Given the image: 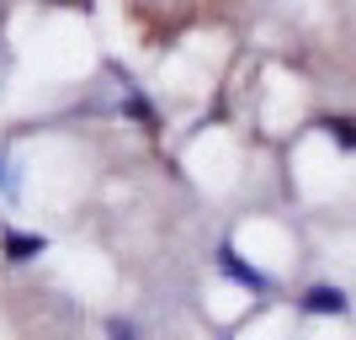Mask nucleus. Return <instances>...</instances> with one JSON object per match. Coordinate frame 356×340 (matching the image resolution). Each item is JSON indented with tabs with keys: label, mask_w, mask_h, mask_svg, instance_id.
Masks as SVG:
<instances>
[{
	"label": "nucleus",
	"mask_w": 356,
	"mask_h": 340,
	"mask_svg": "<svg viewBox=\"0 0 356 340\" xmlns=\"http://www.w3.org/2000/svg\"><path fill=\"white\" fill-rule=\"evenodd\" d=\"M218 271H223V277H234L239 287H250V293H271V282L261 277V271H255V266H245V261H239V255L229 250V245H223V250H218Z\"/></svg>",
	"instance_id": "f257e3e1"
},
{
	"label": "nucleus",
	"mask_w": 356,
	"mask_h": 340,
	"mask_svg": "<svg viewBox=\"0 0 356 340\" xmlns=\"http://www.w3.org/2000/svg\"><path fill=\"white\" fill-rule=\"evenodd\" d=\"M303 314H346V293L341 287H309L303 293Z\"/></svg>",
	"instance_id": "f03ea898"
},
{
	"label": "nucleus",
	"mask_w": 356,
	"mask_h": 340,
	"mask_svg": "<svg viewBox=\"0 0 356 340\" xmlns=\"http://www.w3.org/2000/svg\"><path fill=\"white\" fill-rule=\"evenodd\" d=\"M6 261H32V255H43L48 250V239L43 234H6Z\"/></svg>",
	"instance_id": "7ed1b4c3"
},
{
	"label": "nucleus",
	"mask_w": 356,
	"mask_h": 340,
	"mask_svg": "<svg viewBox=\"0 0 356 340\" xmlns=\"http://www.w3.org/2000/svg\"><path fill=\"white\" fill-rule=\"evenodd\" d=\"M325 128H330V138L341 149H356V122L351 118H325Z\"/></svg>",
	"instance_id": "20e7f679"
},
{
	"label": "nucleus",
	"mask_w": 356,
	"mask_h": 340,
	"mask_svg": "<svg viewBox=\"0 0 356 340\" xmlns=\"http://www.w3.org/2000/svg\"><path fill=\"white\" fill-rule=\"evenodd\" d=\"M112 340H134V325H128V319H112Z\"/></svg>",
	"instance_id": "39448f33"
}]
</instances>
